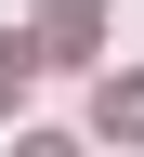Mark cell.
<instances>
[{
    "mask_svg": "<svg viewBox=\"0 0 144 157\" xmlns=\"http://www.w3.org/2000/svg\"><path fill=\"white\" fill-rule=\"evenodd\" d=\"M92 39H105V13H92V0H39L26 52H39V66H92Z\"/></svg>",
    "mask_w": 144,
    "mask_h": 157,
    "instance_id": "obj_1",
    "label": "cell"
},
{
    "mask_svg": "<svg viewBox=\"0 0 144 157\" xmlns=\"http://www.w3.org/2000/svg\"><path fill=\"white\" fill-rule=\"evenodd\" d=\"M92 118H105V131H144V78H105V105H92Z\"/></svg>",
    "mask_w": 144,
    "mask_h": 157,
    "instance_id": "obj_2",
    "label": "cell"
},
{
    "mask_svg": "<svg viewBox=\"0 0 144 157\" xmlns=\"http://www.w3.org/2000/svg\"><path fill=\"white\" fill-rule=\"evenodd\" d=\"M26 66H39L26 39H0V105H13V92H26Z\"/></svg>",
    "mask_w": 144,
    "mask_h": 157,
    "instance_id": "obj_3",
    "label": "cell"
}]
</instances>
